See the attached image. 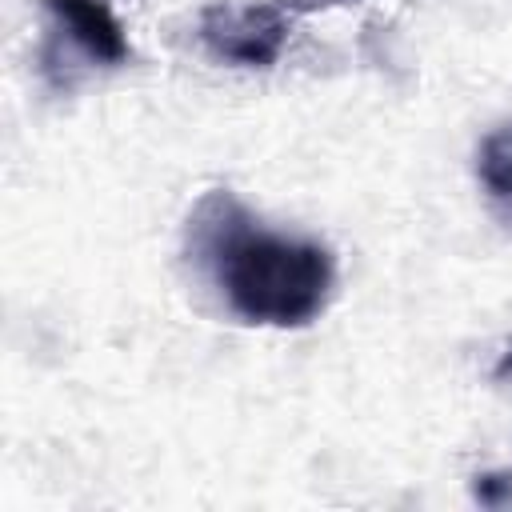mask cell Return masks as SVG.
Returning <instances> with one entry per match:
<instances>
[{
	"mask_svg": "<svg viewBox=\"0 0 512 512\" xmlns=\"http://www.w3.org/2000/svg\"><path fill=\"white\" fill-rule=\"evenodd\" d=\"M184 256L224 308L252 328H308L336 296V256L324 240L264 228L228 188H208L184 224Z\"/></svg>",
	"mask_w": 512,
	"mask_h": 512,
	"instance_id": "1",
	"label": "cell"
},
{
	"mask_svg": "<svg viewBox=\"0 0 512 512\" xmlns=\"http://www.w3.org/2000/svg\"><path fill=\"white\" fill-rule=\"evenodd\" d=\"M300 16L284 0H252V4H232L216 0L200 12V44L208 56L232 68H272L292 36V24Z\"/></svg>",
	"mask_w": 512,
	"mask_h": 512,
	"instance_id": "2",
	"label": "cell"
},
{
	"mask_svg": "<svg viewBox=\"0 0 512 512\" xmlns=\"http://www.w3.org/2000/svg\"><path fill=\"white\" fill-rule=\"evenodd\" d=\"M40 8L48 16L40 60L60 56L64 48L96 68H124L132 60L128 28L108 0H40Z\"/></svg>",
	"mask_w": 512,
	"mask_h": 512,
	"instance_id": "3",
	"label": "cell"
},
{
	"mask_svg": "<svg viewBox=\"0 0 512 512\" xmlns=\"http://www.w3.org/2000/svg\"><path fill=\"white\" fill-rule=\"evenodd\" d=\"M476 180L492 204V212L512 224V120L484 132L476 148Z\"/></svg>",
	"mask_w": 512,
	"mask_h": 512,
	"instance_id": "4",
	"label": "cell"
},
{
	"mask_svg": "<svg viewBox=\"0 0 512 512\" xmlns=\"http://www.w3.org/2000/svg\"><path fill=\"white\" fill-rule=\"evenodd\" d=\"M472 492L480 504L504 508V504H512V472H484V476H476Z\"/></svg>",
	"mask_w": 512,
	"mask_h": 512,
	"instance_id": "5",
	"label": "cell"
},
{
	"mask_svg": "<svg viewBox=\"0 0 512 512\" xmlns=\"http://www.w3.org/2000/svg\"><path fill=\"white\" fill-rule=\"evenodd\" d=\"M296 16H312V12H324V8H344V4H360V0H284Z\"/></svg>",
	"mask_w": 512,
	"mask_h": 512,
	"instance_id": "6",
	"label": "cell"
},
{
	"mask_svg": "<svg viewBox=\"0 0 512 512\" xmlns=\"http://www.w3.org/2000/svg\"><path fill=\"white\" fill-rule=\"evenodd\" d=\"M492 376H496L500 384H508V380H512V340H508V348L500 352V360H496V368H492Z\"/></svg>",
	"mask_w": 512,
	"mask_h": 512,
	"instance_id": "7",
	"label": "cell"
}]
</instances>
